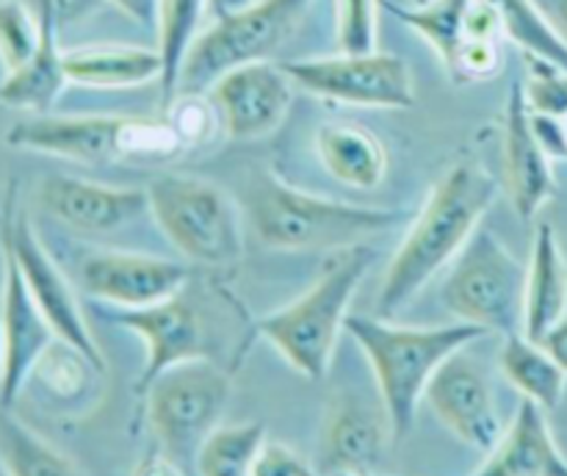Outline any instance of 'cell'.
Here are the masks:
<instances>
[{
    "label": "cell",
    "mask_w": 567,
    "mask_h": 476,
    "mask_svg": "<svg viewBox=\"0 0 567 476\" xmlns=\"http://www.w3.org/2000/svg\"><path fill=\"white\" fill-rule=\"evenodd\" d=\"M266 441V426L258 421L247 424H221L210 432L208 441L199 446L197 474L199 476H249L258 448Z\"/></svg>",
    "instance_id": "obj_30"
},
{
    "label": "cell",
    "mask_w": 567,
    "mask_h": 476,
    "mask_svg": "<svg viewBox=\"0 0 567 476\" xmlns=\"http://www.w3.org/2000/svg\"><path fill=\"white\" fill-rule=\"evenodd\" d=\"M474 476H567V457L554 437L546 410L524 399L513 424Z\"/></svg>",
    "instance_id": "obj_20"
},
{
    "label": "cell",
    "mask_w": 567,
    "mask_h": 476,
    "mask_svg": "<svg viewBox=\"0 0 567 476\" xmlns=\"http://www.w3.org/2000/svg\"><path fill=\"white\" fill-rule=\"evenodd\" d=\"M540 343L548 349V352H551V358L567 371V315L559 321L557 327H551V330L546 332V338H543Z\"/></svg>",
    "instance_id": "obj_39"
},
{
    "label": "cell",
    "mask_w": 567,
    "mask_h": 476,
    "mask_svg": "<svg viewBox=\"0 0 567 476\" xmlns=\"http://www.w3.org/2000/svg\"><path fill=\"white\" fill-rule=\"evenodd\" d=\"M496 197L498 186L491 172L474 161L454 164L432 186L424 208L413 216V225L393 252L377 297V315L391 319L424 291L426 282L454 263Z\"/></svg>",
    "instance_id": "obj_1"
},
{
    "label": "cell",
    "mask_w": 567,
    "mask_h": 476,
    "mask_svg": "<svg viewBox=\"0 0 567 476\" xmlns=\"http://www.w3.org/2000/svg\"><path fill=\"white\" fill-rule=\"evenodd\" d=\"M498 365L507 376L509 385L520 391V396L540 404L546 413L563 404L567 391V371L551 358L540 341H532L524 332H509L504 335Z\"/></svg>",
    "instance_id": "obj_25"
},
{
    "label": "cell",
    "mask_w": 567,
    "mask_h": 476,
    "mask_svg": "<svg viewBox=\"0 0 567 476\" xmlns=\"http://www.w3.org/2000/svg\"><path fill=\"white\" fill-rule=\"evenodd\" d=\"M316 153L338 183L360 192L377 188L388 175L385 144L360 125H321L316 133Z\"/></svg>",
    "instance_id": "obj_24"
},
{
    "label": "cell",
    "mask_w": 567,
    "mask_h": 476,
    "mask_svg": "<svg viewBox=\"0 0 567 476\" xmlns=\"http://www.w3.org/2000/svg\"><path fill=\"white\" fill-rule=\"evenodd\" d=\"M3 365H6V341H3V319H0V380H3Z\"/></svg>",
    "instance_id": "obj_41"
},
{
    "label": "cell",
    "mask_w": 567,
    "mask_h": 476,
    "mask_svg": "<svg viewBox=\"0 0 567 476\" xmlns=\"http://www.w3.org/2000/svg\"><path fill=\"white\" fill-rule=\"evenodd\" d=\"M230 396L233 380L216 360H186L166 369L142 393L155 446L181 463L194 459L210 432L221 426Z\"/></svg>",
    "instance_id": "obj_7"
},
{
    "label": "cell",
    "mask_w": 567,
    "mask_h": 476,
    "mask_svg": "<svg viewBox=\"0 0 567 476\" xmlns=\"http://www.w3.org/2000/svg\"><path fill=\"white\" fill-rule=\"evenodd\" d=\"M532 131L551 161H567V122L559 116L532 114Z\"/></svg>",
    "instance_id": "obj_36"
},
{
    "label": "cell",
    "mask_w": 567,
    "mask_h": 476,
    "mask_svg": "<svg viewBox=\"0 0 567 476\" xmlns=\"http://www.w3.org/2000/svg\"><path fill=\"white\" fill-rule=\"evenodd\" d=\"M299 89L313 97L358 108H413L415 83L402 55L365 50V53L293 59L282 64Z\"/></svg>",
    "instance_id": "obj_10"
},
{
    "label": "cell",
    "mask_w": 567,
    "mask_h": 476,
    "mask_svg": "<svg viewBox=\"0 0 567 476\" xmlns=\"http://www.w3.org/2000/svg\"><path fill=\"white\" fill-rule=\"evenodd\" d=\"M454 352L426 385L424 402L457 441L476 452H491L504 435L496 393L485 365L468 352Z\"/></svg>",
    "instance_id": "obj_12"
},
{
    "label": "cell",
    "mask_w": 567,
    "mask_h": 476,
    "mask_svg": "<svg viewBox=\"0 0 567 476\" xmlns=\"http://www.w3.org/2000/svg\"><path fill=\"white\" fill-rule=\"evenodd\" d=\"M382 0H336V42L341 53L377 50Z\"/></svg>",
    "instance_id": "obj_34"
},
{
    "label": "cell",
    "mask_w": 567,
    "mask_h": 476,
    "mask_svg": "<svg viewBox=\"0 0 567 476\" xmlns=\"http://www.w3.org/2000/svg\"><path fill=\"white\" fill-rule=\"evenodd\" d=\"M114 9H120L127 20H133L142 28H155V17H158V0H105Z\"/></svg>",
    "instance_id": "obj_38"
},
{
    "label": "cell",
    "mask_w": 567,
    "mask_h": 476,
    "mask_svg": "<svg viewBox=\"0 0 567 476\" xmlns=\"http://www.w3.org/2000/svg\"><path fill=\"white\" fill-rule=\"evenodd\" d=\"M0 457L11 476H86L61 448L11 413L0 415Z\"/></svg>",
    "instance_id": "obj_28"
},
{
    "label": "cell",
    "mask_w": 567,
    "mask_h": 476,
    "mask_svg": "<svg viewBox=\"0 0 567 476\" xmlns=\"http://www.w3.org/2000/svg\"><path fill=\"white\" fill-rule=\"evenodd\" d=\"M0 247L9 249L14 258L17 269H20L22 280H25L28 291H31L33 302L39 304L48 324L53 327L55 338L70 346L81 349L94 365L105 374V354L100 343L94 341L92 330L86 324L81 302H78L75 291H72L70 280L55 263L53 255L48 252L44 241L39 238L37 227H33L31 216L20 208L17 203V186L11 183L6 192L3 203V219H0Z\"/></svg>",
    "instance_id": "obj_9"
},
{
    "label": "cell",
    "mask_w": 567,
    "mask_h": 476,
    "mask_svg": "<svg viewBox=\"0 0 567 476\" xmlns=\"http://www.w3.org/2000/svg\"><path fill=\"white\" fill-rule=\"evenodd\" d=\"M524 97L532 114L567 120V70L537 55H526Z\"/></svg>",
    "instance_id": "obj_33"
},
{
    "label": "cell",
    "mask_w": 567,
    "mask_h": 476,
    "mask_svg": "<svg viewBox=\"0 0 567 476\" xmlns=\"http://www.w3.org/2000/svg\"><path fill=\"white\" fill-rule=\"evenodd\" d=\"M293 89L297 83L282 64L255 61L221 75L205 94L233 142H255L282 125L291 111Z\"/></svg>",
    "instance_id": "obj_13"
},
{
    "label": "cell",
    "mask_w": 567,
    "mask_h": 476,
    "mask_svg": "<svg viewBox=\"0 0 567 476\" xmlns=\"http://www.w3.org/2000/svg\"><path fill=\"white\" fill-rule=\"evenodd\" d=\"M37 205L72 232H111L147 214V188H122L72 175H48L37 186Z\"/></svg>",
    "instance_id": "obj_16"
},
{
    "label": "cell",
    "mask_w": 567,
    "mask_h": 476,
    "mask_svg": "<svg viewBox=\"0 0 567 476\" xmlns=\"http://www.w3.org/2000/svg\"><path fill=\"white\" fill-rule=\"evenodd\" d=\"M133 476H186V474H183L181 459H175L172 454H166L164 448L155 446L138 459Z\"/></svg>",
    "instance_id": "obj_37"
},
{
    "label": "cell",
    "mask_w": 567,
    "mask_h": 476,
    "mask_svg": "<svg viewBox=\"0 0 567 476\" xmlns=\"http://www.w3.org/2000/svg\"><path fill=\"white\" fill-rule=\"evenodd\" d=\"M0 476H11V474H9V468H6L3 457H0Z\"/></svg>",
    "instance_id": "obj_44"
},
{
    "label": "cell",
    "mask_w": 567,
    "mask_h": 476,
    "mask_svg": "<svg viewBox=\"0 0 567 476\" xmlns=\"http://www.w3.org/2000/svg\"><path fill=\"white\" fill-rule=\"evenodd\" d=\"M371 260L374 252L365 244L338 249L302 297L255 321V335L271 343L299 376L310 382L324 380L338 341L347 332L349 304L363 286Z\"/></svg>",
    "instance_id": "obj_4"
},
{
    "label": "cell",
    "mask_w": 567,
    "mask_h": 476,
    "mask_svg": "<svg viewBox=\"0 0 567 476\" xmlns=\"http://www.w3.org/2000/svg\"><path fill=\"white\" fill-rule=\"evenodd\" d=\"M114 321L144 343V365L136 382L138 396L147 391L155 376L164 374L172 365L199 358L214 360L208 324H205V313L197 297H192V282L181 293L158 304L120 310Z\"/></svg>",
    "instance_id": "obj_11"
},
{
    "label": "cell",
    "mask_w": 567,
    "mask_h": 476,
    "mask_svg": "<svg viewBox=\"0 0 567 476\" xmlns=\"http://www.w3.org/2000/svg\"><path fill=\"white\" fill-rule=\"evenodd\" d=\"M37 14L42 20L39 50L28 64L9 72L0 81V105L25 111V114H48L70 83L64 72V50L59 48V22L53 14V0H37Z\"/></svg>",
    "instance_id": "obj_21"
},
{
    "label": "cell",
    "mask_w": 567,
    "mask_h": 476,
    "mask_svg": "<svg viewBox=\"0 0 567 476\" xmlns=\"http://www.w3.org/2000/svg\"><path fill=\"white\" fill-rule=\"evenodd\" d=\"M526 266L487 227L471 236L443 282V304L457 321L480 330L524 332Z\"/></svg>",
    "instance_id": "obj_8"
},
{
    "label": "cell",
    "mask_w": 567,
    "mask_h": 476,
    "mask_svg": "<svg viewBox=\"0 0 567 476\" xmlns=\"http://www.w3.org/2000/svg\"><path fill=\"white\" fill-rule=\"evenodd\" d=\"M382 9L391 11L396 20L413 28L421 39H426L441 64L446 66L449 77L454 81L460 70L465 48H468V9L471 0H430L421 6H399L382 0Z\"/></svg>",
    "instance_id": "obj_26"
},
{
    "label": "cell",
    "mask_w": 567,
    "mask_h": 476,
    "mask_svg": "<svg viewBox=\"0 0 567 476\" xmlns=\"http://www.w3.org/2000/svg\"><path fill=\"white\" fill-rule=\"evenodd\" d=\"M208 0H158V17H155V37H158L161 55V108H172L177 100V83H181L183 61L192 50L194 39L199 37V22Z\"/></svg>",
    "instance_id": "obj_27"
},
{
    "label": "cell",
    "mask_w": 567,
    "mask_h": 476,
    "mask_svg": "<svg viewBox=\"0 0 567 476\" xmlns=\"http://www.w3.org/2000/svg\"><path fill=\"white\" fill-rule=\"evenodd\" d=\"M42 42V20L22 0H0V66L3 75L33 59Z\"/></svg>",
    "instance_id": "obj_32"
},
{
    "label": "cell",
    "mask_w": 567,
    "mask_h": 476,
    "mask_svg": "<svg viewBox=\"0 0 567 476\" xmlns=\"http://www.w3.org/2000/svg\"><path fill=\"white\" fill-rule=\"evenodd\" d=\"M94 374H103V371L81 349L55 338L48 352L39 358L28 382H39V387L59 402H78V399L86 396L89 380Z\"/></svg>",
    "instance_id": "obj_31"
},
{
    "label": "cell",
    "mask_w": 567,
    "mask_h": 476,
    "mask_svg": "<svg viewBox=\"0 0 567 476\" xmlns=\"http://www.w3.org/2000/svg\"><path fill=\"white\" fill-rule=\"evenodd\" d=\"M330 476H371V474H360V470H341V474H330Z\"/></svg>",
    "instance_id": "obj_43"
},
{
    "label": "cell",
    "mask_w": 567,
    "mask_h": 476,
    "mask_svg": "<svg viewBox=\"0 0 567 476\" xmlns=\"http://www.w3.org/2000/svg\"><path fill=\"white\" fill-rule=\"evenodd\" d=\"M249 476H316V470L310 468L308 459L299 452H293L291 446L266 437L264 446L255 454L252 474Z\"/></svg>",
    "instance_id": "obj_35"
},
{
    "label": "cell",
    "mask_w": 567,
    "mask_h": 476,
    "mask_svg": "<svg viewBox=\"0 0 567 476\" xmlns=\"http://www.w3.org/2000/svg\"><path fill=\"white\" fill-rule=\"evenodd\" d=\"M3 255V286H0V319H3V341H6V365L3 380H0V404L6 410L22 396L28 387L39 358L55 341L53 327L42 315L39 304L33 302L20 269L9 249L0 247Z\"/></svg>",
    "instance_id": "obj_17"
},
{
    "label": "cell",
    "mask_w": 567,
    "mask_h": 476,
    "mask_svg": "<svg viewBox=\"0 0 567 476\" xmlns=\"http://www.w3.org/2000/svg\"><path fill=\"white\" fill-rule=\"evenodd\" d=\"M567 315V258L557 230L540 221L532 244V260L526 266L524 293V335L543 341L551 327Z\"/></svg>",
    "instance_id": "obj_22"
},
{
    "label": "cell",
    "mask_w": 567,
    "mask_h": 476,
    "mask_svg": "<svg viewBox=\"0 0 567 476\" xmlns=\"http://www.w3.org/2000/svg\"><path fill=\"white\" fill-rule=\"evenodd\" d=\"M144 188L155 225L188 260L214 269L241 260V208L225 188L181 172L153 177Z\"/></svg>",
    "instance_id": "obj_5"
},
{
    "label": "cell",
    "mask_w": 567,
    "mask_h": 476,
    "mask_svg": "<svg viewBox=\"0 0 567 476\" xmlns=\"http://www.w3.org/2000/svg\"><path fill=\"white\" fill-rule=\"evenodd\" d=\"M388 437H393L385 410L377 413L363 396L341 391L327 404L321 424V459L330 474L360 470L371 474L385 452Z\"/></svg>",
    "instance_id": "obj_19"
},
{
    "label": "cell",
    "mask_w": 567,
    "mask_h": 476,
    "mask_svg": "<svg viewBox=\"0 0 567 476\" xmlns=\"http://www.w3.org/2000/svg\"><path fill=\"white\" fill-rule=\"evenodd\" d=\"M192 282L183 263L142 252H97L81 263V286L97 302L138 310L175 297Z\"/></svg>",
    "instance_id": "obj_15"
},
{
    "label": "cell",
    "mask_w": 567,
    "mask_h": 476,
    "mask_svg": "<svg viewBox=\"0 0 567 476\" xmlns=\"http://www.w3.org/2000/svg\"><path fill=\"white\" fill-rule=\"evenodd\" d=\"M498 14L504 37L526 55H537L567 70V37L546 20L535 0H480Z\"/></svg>",
    "instance_id": "obj_29"
},
{
    "label": "cell",
    "mask_w": 567,
    "mask_h": 476,
    "mask_svg": "<svg viewBox=\"0 0 567 476\" xmlns=\"http://www.w3.org/2000/svg\"><path fill=\"white\" fill-rule=\"evenodd\" d=\"M252 0H208L210 11H214L216 17H225V14H233V11L244 9V6H249Z\"/></svg>",
    "instance_id": "obj_40"
},
{
    "label": "cell",
    "mask_w": 567,
    "mask_h": 476,
    "mask_svg": "<svg viewBox=\"0 0 567 476\" xmlns=\"http://www.w3.org/2000/svg\"><path fill=\"white\" fill-rule=\"evenodd\" d=\"M131 116L111 114H28L6 131V144L22 153L50 155L72 164H114L125 158Z\"/></svg>",
    "instance_id": "obj_14"
},
{
    "label": "cell",
    "mask_w": 567,
    "mask_h": 476,
    "mask_svg": "<svg viewBox=\"0 0 567 476\" xmlns=\"http://www.w3.org/2000/svg\"><path fill=\"white\" fill-rule=\"evenodd\" d=\"M559 20H563V28L567 31V0H559Z\"/></svg>",
    "instance_id": "obj_42"
},
{
    "label": "cell",
    "mask_w": 567,
    "mask_h": 476,
    "mask_svg": "<svg viewBox=\"0 0 567 476\" xmlns=\"http://www.w3.org/2000/svg\"><path fill=\"white\" fill-rule=\"evenodd\" d=\"M504 186L515 214L532 221L543 205L557 194L551 158L532 131V111L524 97V83L509 86L507 114H504Z\"/></svg>",
    "instance_id": "obj_18"
},
{
    "label": "cell",
    "mask_w": 567,
    "mask_h": 476,
    "mask_svg": "<svg viewBox=\"0 0 567 476\" xmlns=\"http://www.w3.org/2000/svg\"><path fill=\"white\" fill-rule=\"evenodd\" d=\"M66 81L89 89H133L161 81L158 50L131 44H94L64 50Z\"/></svg>",
    "instance_id": "obj_23"
},
{
    "label": "cell",
    "mask_w": 567,
    "mask_h": 476,
    "mask_svg": "<svg viewBox=\"0 0 567 476\" xmlns=\"http://www.w3.org/2000/svg\"><path fill=\"white\" fill-rule=\"evenodd\" d=\"M565 122H567V120H565Z\"/></svg>",
    "instance_id": "obj_45"
},
{
    "label": "cell",
    "mask_w": 567,
    "mask_h": 476,
    "mask_svg": "<svg viewBox=\"0 0 567 476\" xmlns=\"http://www.w3.org/2000/svg\"><path fill=\"white\" fill-rule=\"evenodd\" d=\"M247 216L255 236L271 249H349L365 238L393 230L410 219L408 210L338 203L291 186L275 172H258L247 194Z\"/></svg>",
    "instance_id": "obj_3"
},
{
    "label": "cell",
    "mask_w": 567,
    "mask_h": 476,
    "mask_svg": "<svg viewBox=\"0 0 567 476\" xmlns=\"http://www.w3.org/2000/svg\"><path fill=\"white\" fill-rule=\"evenodd\" d=\"M347 335L358 343L374 374L380 402L385 407L396 441L410 435L435 371L460 349L471 346L487 332L465 321L443 327H402L382 315L349 313Z\"/></svg>",
    "instance_id": "obj_2"
},
{
    "label": "cell",
    "mask_w": 567,
    "mask_h": 476,
    "mask_svg": "<svg viewBox=\"0 0 567 476\" xmlns=\"http://www.w3.org/2000/svg\"><path fill=\"white\" fill-rule=\"evenodd\" d=\"M313 0H252L194 39L177 83L181 94H205L221 75L271 55L291 39Z\"/></svg>",
    "instance_id": "obj_6"
}]
</instances>
